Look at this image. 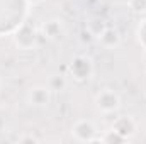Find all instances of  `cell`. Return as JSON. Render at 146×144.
Wrapping results in <instances>:
<instances>
[{
  "label": "cell",
  "instance_id": "52a82bcc",
  "mask_svg": "<svg viewBox=\"0 0 146 144\" xmlns=\"http://www.w3.org/2000/svg\"><path fill=\"white\" fill-rule=\"evenodd\" d=\"M63 32H65V27L60 19H49V20L42 22V26H41V34L48 41H58L63 36Z\"/></svg>",
  "mask_w": 146,
  "mask_h": 144
},
{
  "label": "cell",
  "instance_id": "3957f363",
  "mask_svg": "<svg viewBox=\"0 0 146 144\" xmlns=\"http://www.w3.org/2000/svg\"><path fill=\"white\" fill-rule=\"evenodd\" d=\"M14 44L19 49H33L37 42V31L31 22H22L14 32Z\"/></svg>",
  "mask_w": 146,
  "mask_h": 144
},
{
  "label": "cell",
  "instance_id": "5b68a950",
  "mask_svg": "<svg viewBox=\"0 0 146 144\" xmlns=\"http://www.w3.org/2000/svg\"><path fill=\"white\" fill-rule=\"evenodd\" d=\"M112 129L129 141V139L134 137L136 132H138V122L134 120L133 115H121V117H117V119L114 120Z\"/></svg>",
  "mask_w": 146,
  "mask_h": 144
},
{
  "label": "cell",
  "instance_id": "8fae6325",
  "mask_svg": "<svg viewBox=\"0 0 146 144\" xmlns=\"http://www.w3.org/2000/svg\"><path fill=\"white\" fill-rule=\"evenodd\" d=\"M127 139L126 137H122L119 132H115L114 129H110V131H107L102 137H100V143H104V144H122V143H126Z\"/></svg>",
  "mask_w": 146,
  "mask_h": 144
},
{
  "label": "cell",
  "instance_id": "7c38bea8",
  "mask_svg": "<svg viewBox=\"0 0 146 144\" xmlns=\"http://www.w3.org/2000/svg\"><path fill=\"white\" fill-rule=\"evenodd\" d=\"M136 39L141 44V48L146 49V19H143L136 27Z\"/></svg>",
  "mask_w": 146,
  "mask_h": 144
},
{
  "label": "cell",
  "instance_id": "9a60e30c",
  "mask_svg": "<svg viewBox=\"0 0 146 144\" xmlns=\"http://www.w3.org/2000/svg\"><path fill=\"white\" fill-rule=\"evenodd\" d=\"M26 2H27L29 5H39V3H42L44 0H26Z\"/></svg>",
  "mask_w": 146,
  "mask_h": 144
},
{
  "label": "cell",
  "instance_id": "6da1fadb",
  "mask_svg": "<svg viewBox=\"0 0 146 144\" xmlns=\"http://www.w3.org/2000/svg\"><path fill=\"white\" fill-rule=\"evenodd\" d=\"M95 71V66H94V59L87 54H76L70 61L68 65V73L75 81L78 83H83V81H88Z\"/></svg>",
  "mask_w": 146,
  "mask_h": 144
},
{
  "label": "cell",
  "instance_id": "9c48e42d",
  "mask_svg": "<svg viewBox=\"0 0 146 144\" xmlns=\"http://www.w3.org/2000/svg\"><path fill=\"white\" fill-rule=\"evenodd\" d=\"M106 27H107V24H106V20L100 19V17H94V19L87 20V24H85V31L94 37H99L104 32Z\"/></svg>",
  "mask_w": 146,
  "mask_h": 144
},
{
  "label": "cell",
  "instance_id": "8992f818",
  "mask_svg": "<svg viewBox=\"0 0 146 144\" xmlns=\"http://www.w3.org/2000/svg\"><path fill=\"white\" fill-rule=\"evenodd\" d=\"M27 102L33 105V107L42 108L48 107L49 102H51V90L48 87H33L29 92H27Z\"/></svg>",
  "mask_w": 146,
  "mask_h": 144
},
{
  "label": "cell",
  "instance_id": "ba28073f",
  "mask_svg": "<svg viewBox=\"0 0 146 144\" xmlns=\"http://www.w3.org/2000/svg\"><path fill=\"white\" fill-rule=\"evenodd\" d=\"M97 39H99V42L106 49H114V48H117L121 44V34H119V31L115 27H109V26L104 29V32Z\"/></svg>",
  "mask_w": 146,
  "mask_h": 144
},
{
  "label": "cell",
  "instance_id": "7a4b0ae2",
  "mask_svg": "<svg viewBox=\"0 0 146 144\" xmlns=\"http://www.w3.org/2000/svg\"><path fill=\"white\" fill-rule=\"evenodd\" d=\"M72 136L78 143H100V137H97V127L92 120L82 119L76 120L72 126Z\"/></svg>",
  "mask_w": 146,
  "mask_h": 144
},
{
  "label": "cell",
  "instance_id": "4fadbf2b",
  "mask_svg": "<svg viewBox=\"0 0 146 144\" xmlns=\"http://www.w3.org/2000/svg\"><path fill=\"white\" fill-rule=\"evenodd\" d=\"M131 12L134 14H145L146 12V0H129L127 2Z\"/></svg>",
  "mask_w": 146,
  "mask_h": 144
},
{
  "label": "cell",
  "instance_id": "30bf717a",
  "mask_svg": "<svg viewBox=\"0 0 146 144\" xmlns=\"http://www.w3.org/2000/svg\"><path fill=\"white\" fill-rule=\"evenodd\" d=\"M66 85H68V81H66V78H65L63 75H53V76L49 78L48 88H49L51 92H63V90L66 88Z\"/></svg>",
  "mask_w": 146,
  "mask_h": 144
},
{
  "label": "cell",
  "instance_id": "5bb4252c",
  "mask_svg": "<svg viewBox=\"0 0 146 144\" xmlns=\"http://www.w3.org/2000/svg\"><path fill=\"white\" fill-rule=\"evenodd\" d=\"M19 143H39V139L34 137V136H31V134H27V136L19 137Z\"/></svg>",
  "mask_w": 146,
  "mask_h": 144
},
{
  "label": "cell",
  "instance_id": "2e32d148",
  "mask_svg": "<svg viewBox=\"0 0 146 144\" xmlns=\"http://www.w3.org/2000/svg\"><path fill=\"white\" fill-rule=\"evenodd\" d=\"M0 90H2V80H0Z\"/></svg>",
  "mask_w": 146,
  "mask_h": 144
},
{
  "label": "cell",
  "instance_id": "277c9868",
  "mask_svg": "<svg viewBox=\"0 0 146 144\" xmlns=\"http://www.w3.org/2000/svg\"><path fill=\"white\" fill-rule=\"evenodd\" d=\"M94 104H95L97 110L102 112V114H114L121 108V97H119L117 92L106 88V90H102L95 95Z\"/></svg>",
  "mask_w": 146,
  "mask_h": 144
}]
</instances>
